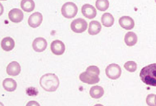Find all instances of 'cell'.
<instances>
[{"instance_id":"17","label":"cell","mask_w":156,"mask_h":106,"mask_svg":"<svg viewBox=\"0 0 156 106\" xmlns=\"http://www.w3.org/2000/svg\"><path fill=\"white\" fill-rule=\"evenodd\" d=\"M102 26L100 23L96 20H93L89 24L88 33L90 35H96L101 32Z\"/></svg>"},{"instance_id":"2","label":"cell","mask_w":156,"mask_h":106,"mask_svg":"<svg viewBox=\"0 0 156 106\" xmlns=\"http://www.w3.org/2000/svg\"><path fill=\"white\" fill-rule=\"evenodd\" d=\"M40 85L46 91H56L59 85L58 77L53 73H48L44 75L40 79Z\"/></svg>"},{"instance_id":"3","label":"cell","mask_w":156,"mask_h":106,"mask_svg":"<svg viewBox=\"0 0 156 106\" xmlns=\"http://www.w3.org/2000/svg\"><path fill=\"white\" fill-rule=\"evenodd\" d=\"M78 9L77 6L73 2H69L65 3L61 9L62 15L65 18H74L77 14Z\"/></svg>"},{"instance_id":"26","label":"cell","mask_w":156,"mask_h":106,"mask_svg":"<svg viewBox=\"0 0 156 106\" xmlns=\"http://www.w3.org/2000/svg\"><path fill=\"white\" fill-rule=\"evenodd\" d=\"M1 1H7V0H1Z\"/></svg>"},{"instance_id":"15","label":"cell","mask_w":156,"mask_h":106,"mask_svg":"<svg viewBox=\"0 0 156 106\" xmlns=\"http://www.w3.org/2000/svg\"><path fill=\"white\" fill-rule=\"evenodd\" d=\"M138 38L136 33L133 32H128L125 35L124 41L127 46L131 47L137 43Z\"/></svg>"},{"instance_id":"20","label":"cell","mask_w":156,"mask_h":106,"mask_svg":"<svg viewBox=\"0 0 156 106\" xmlns=\"http://www.w3.org/2000/svg\"><path fill=\"white\" fill-rule=\"evenodd\" d=\"M35 3L33 0H22L20 6L25 12H32L35 8Z\"/></svg>"},{"instance_id":"10","label":"cell","mask_w":156,"mask_h":106,"mask_svg":"<svg viewBox=\"0 0 156 106\" xmlns=\"http://www.w3.org/2000/svg\"><path fill=\"white\" fill-rule=\"evenodd\" d=\"M81 12L85 17L89 19H93L97 15V11L94 7L89 4L83 5Z\"/></svg>"},{"instance_id":"24","label":"cell","mask_w":156,"mask_h":106,"mask_svg":"<svg viewBox=\"0 0 156 106\" xmlns=\"http://www.w3.org/2000/svg\"><path fill=\"white\" fill-rule=\"evenodd\" d=\"M155 95L154 94H149L146 98V103L149 106H156L155 104Z\"/></svg>"},{"instance_id":"18","label":"cell","mask_w":156,"mask_h":106,"mask_svg":"<svg viewBox=\"0 0 156 106\" xmlns=\"http://www.w3.org/2000/svg\"><path fill=\"white\" fill-rule=\"evenodd\" d=\"M90 95L92 98L96 99H99L104 95V89L101 86L96 85L93 86L90 90Z\"/></svg>"},{"instance_id":"27","label":"cell","mask_w":156,"mask_h":106,"mask_svg":"<svg viewBox=\"0 0 156 106\" xmlns=\"http://www.w3.org/2000/svg\"><path fill=\"white\" fill-rule=\"evenodd\" d=\"M155 2L156 3V0H155Z\"/></svg>"},{"instance_id":"22","label":"cell","mask_w":156,"mask_h":106,"mask_svg":"<svg viewBox=\"0 0 156 106\" xmlns=\"http://www.w3.org/2000/svg\"><path fill=\"white\" fill-rule=\"evenodd\" d=\"M124 68L127 71L129 72H135L137 69V64L135 62L129 61L125 63Z\"/></svg>"},{"instance_id":"25","label":"cell","mask_w":156,"mask_h":106,"mask_svg":"<svg viewBox=\"0 0 156 106\" xmlns=\"http://www.w3.org/2000/svg\"><path fill=\"white\" fill-rule=\"evenodd\" d=\"M155 105L156 106V95H155Z\"/></svg>"},{"instance_id":"7","label":"cell","mask_w":156,"mask_h":106,"mask_svg":"<svg viewBox=\"0 0 156 106\" xmlns=\"http://www.w3.org/2000/svg\"><path fill=\"white\" fill-rule=\"evenodd\" d=\"M43 16L40 12H35L31 15L28 18V23L30 27L36 28L42 24Z\"/></svg>"},{"instance_id":"11","label":"cell","mask_w":156,"mask_h":106,"mask_svg":"<svg viewBox=\"0 0 156 106\" xmlns=\"http://www.w3.org/2000/svg\"><path fill=\"white\" fill-rule=\"evenodd\" d=\"M9 19L12 22L18 23L23 20L24 14L23 11L18 9H13L10 11L9 13Z\"/></svg>"},{"instance_id":"21","label":"cell","mask_w":156,"mask_h":106,"mask_svg":"<svg viewBox=\"0 0 156 106\" xmlns=\"http://www.w3.org/2000/svg\"><path fill=\"white\" fill-rule=\"evenodd\" d=\"M109 2L108 0H96V6L98 10L101 11H105L109 7Z\"/></svg>"},{"instance_id":"23","label":"cell","mask_w":156,"mask_h":106,"mask_svg":"<svg viewBox=\"0 0 156 106\" xmlns=\"http://www.w3.org/2000/svg\"><path fill=\"white\" fill-rule=\"evenodd\" d=\"M86 72L96 76H99L100 73L99 68L94 65H91L87 68Z\"/></svg>"},{"instance_id":"19","label":"cell","mask_w":156,"mask_h":106,"mask_svg":"<svg viewBox=\"0 0 156 106\" xmlns=\"http://www.w3.org/2000/svg\"><path fill=\"white\" fill-rule=\"evenodd\" d=\"M115 19L113 15L109 13H105L102 15L101 22L105 27H111L114 24Z\"/></svg>"},{"instance_id":"12","label":"cell","mask_w":156,"mask_h":106,"mask_svg":"<svg viewBox=\"0 0 156 106\" xmlns=\"http://www.w3.org/2000/svg\"><path fill=\"white\" fill-rule=\"evenodd\" d=\"M119 23L122 28L130 30L134 28L135 23L134 20L128 16H123L119 20Z\"/></svg>"},{"instance_id":"4","label":"cell","mask_w":156,"mask_h":106,"mask_svg":"<svg viewBox=\"0 0 156 106\" xmlns=\"http://www.w3.org/2000/svg\"><path fill=\"white\" fill-rule=\"evenodd\" d=\"M105 73L109 78L115 80L120 78L121 76L122 70L119 65L113 63L109 64L106 68Z\"/></svg>"},{"instance_id":"8","label":"cell","mask_w":156,"mask_h":106,"mask_svg":"<svg viewBox=\"0 0 156 106\" xmlns=\"http://www.w3.org/2000/svg\"><path fill=\"white\" fill-rule=\"evenodd\" d=\"M32 46L33 49L37 52H42L46 49L48 42L43 38H37L33 41Z\"/></svg>"},{"instance_id":"13","label":"cell","mask_w":156,"mask_h":106,"mask_svg":"<svg viewBox=\"0 0 156 106\" xmlns=\"http://www.w3.org/2000/svg\"><path fill=\"white\" fill-rule=\"evenodd\" d=\"M6 72L9 75L16 76L21 72V67L16 61H12L9 63L6 68Z\"/></svg>"},{"instance_id":"9","label":"cell","mask_w":156,"mask_h":106,"mask_svg":"<svg viewBox=\"0 0 156 106\" xmlns=\"http://www.w3.org/2000/svg\"><path fill=\"white\" fill-rule=\"evenodd\" d=\"M51 50L55 55H62L64 53L65 50V44L61 40H55L51 43Z\"/></svg>"},{"instance_id":"5","label":"cell","mask_w":156,"mask_h":106,"mask_svg":"<svg viewBox=\"0 0 156 106\" xmlns=\"http://www.w3.org/2000/svg\"><path fill=\"white\" fill-rule=\"evenodd\" d=\"M88 27V24L85 20L79 18L74 20L71 24V28L74 33H81L85 31Z\"/></svg>"},{"instance_id":"14","label":"cell","mask_w":156,"mask_h":106,"mask_svg":"<svg viewBox=\"0 0 156 106\" xmlns=\"http://www.w3.org/2000/svg\"><path fill=\"white\" fill-rule=\"evenodd\" d=\"M15 42L13 39L8 37L4 38L1 42V46L4 51L9 52L11 51L14 48Z\"/></svg>"},{"instance_id":"16","label":"cell","mask_w":156,"mask_h":106,"mask_svg":"<svg viewBox=\"0 0 156 106\" xmlns=\"http://www.w3.org/2000/svg\"><path fill=\"white\" fill-rule=\"evenodd\" d=\"M3 88L7 91L12 92L16 89L17 84L15 80L12 78H6L3 80Z\"/></svg>"},{"instance_id":"1","label":"cell","mask_w":156,"mask_h":106,"mask_svg":"<svg viewBox=\"0 0 156 106\" xmlns=\"http://www.w3.org/2000/svg\"><path fill=\"white\" fill-rule=\"evenodd\" d=\"M140 76L146 85L156 87V63L143 68L140 72Z\"/></svg>"},{"instance_id":"6","label":"cell","mask_w":156,"mask_h":106,"mask_svg":"<svg viewBox=\"0 0 156 106\" xmlns=\"http://www.w3.org/2000/svg\"><path fill=\"white\" fill-rule=\"evenodd\" d=\"M80 79L82 82L89 85H94L98 83L100 81L98 76L94 75L86 71L80 75Z\"/></svg>"}]
</instances>
